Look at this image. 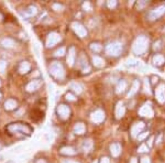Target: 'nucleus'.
Masks as SVG:
<instances>
[{
    "label": "nucleus",
    "mask_w": 165,
    "mask_h": 163,
    "mask_svg": "<svg viewBox=\"0 0 165 163\" xmlns=\"http://www.w3.org/2000/svg\"><path fill=\"white\" fill-rule=\"evenodd\" d=\"M148 46H149V39L146 37H144V35H140L134 41L132 50H133V52H134L135 54L141 55L146 52Z\"/></svg>",
    "instance_id": "1"
},
{
    "label": "nucleus",
    "mask_w": 165,
    "mask_h": 163,
    "mask_svg": "<svg viewBox=\"0 0 165 163\" xmlns=\"http://www.w3.org/2000/svg\"><path fill=\"white\" fill-rule=\"evenodd\" d=\"M49 72H50V74L53 76L55 79H58V81H61L63 78L65 77V70H64V66L62 65V63L60 62H56L54 61L52 62L49 66Z\"/></svg>",
    "instance_id": "2"
},
{
    "label": "nucleus",
    "mask_w": 165,
    "mask_h": 163,
    "mask_svg": "<svg viewBox=\"0 0 165 163\" xmlns=\"http://www.w3.org/2000/svg\"><path fill=\"white\" fill-rule=\"evenodd\" d=\"M7 130L10 131L11 133H23V135H28L30 136L32 133V129L30 127L25 125V123H11L7 127Z\"/></svg>",
    "instance_id": "3"
},
{
    "label": "nucleus",
    "mask_w": 165,
    "mask_h": 163,
    "mask_svg": "<svg viewBox=\"0 0 165 163\" xmlns=\"http://www.w3.org/2000/svg\"><path fill=\"white\" fill-rule=\"evenodd\" d=\"M106 53L110 56H118L122 52V44L120 42H111L106 46Z\"/></svg>",
    "instance_id": "4"
},
{
    "label": "nucleus",
    "mask_w": 165,
    "mask_h": 163,
    "mask_svg": "<svg viewBox=\"0 0 165 163\" xmlns=\"http://www.w3.org/2000/svg\"><path fill=\"white\" fill-rule=\"evenodd\" d=\"M62 40L61 35L56 32H51L49 33V35L46 37V41H45V43H46V46L47 48H53L55 45L60 43V41Z\"/></svg>",
    "instance_id": "5"
},
{
    "label": "nucleus",
    "mask_w": 165,
    "mask_h": 163,
    "mask_svg": "<svg viewBox=\"0 0 165 163\" xmlns=\"http://www.w3.org/2000/svg\"><path fill=\"white\" fill-rule=\"evenodd\" d=\"M56 112H57L58 117L63 119V120H67L69 118V116H71V109L65 104H60L57 106V108H56Z\"/></svg>",
    "instance_id": "6"
},
{
    "label": "nucleus",
    "mask_w": 165,
    "mask_h": 163,
    "mask_svg": "<svg viewBox=\"0 0 165 163\" xmlns=\"http://www.w3.org/2000/svg\"><path fill=\"white\" fill-rule=\"evenodd\" d=\"M139 115L141 117H145V118H152L154 116V111H153V108L150 102H146L144 105L142 106L140 110H139Z\"/></svg>",
    "instance_id": "7"
},
{
    "label": "nucleus",
    "mask_w": 165,
    "mask_h": 163,
    "mask_svg": "<svg viewBox=\"0 0 165 163\" xmlns=\"http://www.w3.org/2000/svg\"><path fill=\"white\" fill-rule=\"evenodd\" d=\"M72 28H73V30L76 34H77L79 37H85L87 35V30H86V28L81 23V22H77V21H75L72 23Z\"/></svg>",
    "instance_id": "8"
},
{
    "label": "nucleus",
    "mask_w": 165,
    "mask_h": 163,
    "mask_svg": "<svg viewBox=\"0 0 165 163\" xmlns=\"http://www.w3.org/2000/svg\"><path fill=\"white\" fill-rule=\"evenodd\" d=\"M164 13H165V4H162L160 7L153 9L149 13V18H150V20H156L158 18H161Z\"/></svg>",
    "instance_id": "9"
},
{
    "label": "nucleus",
    "mask_w": 165,
    "mask_h": 163,
    "mask_svg": "<svg viewBox=\"0 0 165 163\" xmlns=\"http://www.w3.org/2000/svg\"><path fill=\"white\" fill-rule=\"evenodd\" d=\"M77 62H78V67L81 68L84 73H88V72L90 71V67H89V64H88L87 58L84 55V53H81V54L79 55Z\"/></svg>",
    "instance_id": "10"
},
{
    "label": "nucleus",
    "mask_w": 165,
    "mask_h": 163,
    "mask_svg": "<svg viewBox=\"0 0 165 163\" xmlns=\"http://www.w3.org/2000/svg\"><path fill=\"white\" fill-rule=\"evenodd\" d=\"M105 118H106V115H105V112L100 109H97V110H95L90 116V119L91 121L95 122V123H101V122L104 121Z\"/></svg>",
    "instance_id": "11"
},
{
    "label": "nucleus",
    "mask_w": 165,
    "mask_h": 163,
    "mask_svg": "<svg viewBox=\"0 0 165 163\" xmlns=\"http://www.w3.org/2000/svg\"><path fill=\"white\" fill-rule=\"evenodd\" d=\"M155 97L158 102H165V84H161L155 88Z\"/></svg>",
    "instance_id": "12"
},
{
    "label": "nucleus",
    "mask_w": 165,
    "mask_h": 163,
    "mask_svg": "<svg viewBox=\"0 0 165 163\" xmlns=\"http://www.w3.org/2000/svg\"><path fill=\"white\" fill-rule=\"evenodd\" d=\"M41 86H42V81H41V79H33V81H31L30 83L28 84L25 89H27V92L29 93H33V92H37V89H40Z\"/></svg>",
    "instance_id": "13"
},
{
    "label": "nucleus",
    "mask_w": 165,
    "mask_h": 163,
    "mask_svg": "<svg viewBox=\"0 0 165 163\" xmlns=\"http://www.w3.org/2000/svg\"><path fill=\"white\" fill-rule=\"evenodd\" d=\"M144 127H145L144 122H142V121L134 123V125L132 126V128H131V136L133 137V138H137V137H138V135H140L142 130L144 129Z\"/></svg>",
    "instance_id": "14"
},
{
    "label": "nucleus",
    "mask_w": 165,
    "mask_h": 163,
    "mask_svg": "<svg viewBox=\"0 0 165 163\" xmlns=\"http://www.w3.org/2000/svg\"><path fill=\"white\" fill-rule=\"evenodd\" d=\"M75 60H76V50H75L74 46H71L68 50L67 56H66V62H67L68 66H73Z\"/></svg>",
    "instance_id": "15"
},
{
    "label": "nucleus",
    "mask_w": 165,
    "mask_h": 163,
    "mask_svg": "<svg viewBox=\"0 0 165 163\" xmlns=\"http://www.w3.org/2000/svg\"><path fill=\"white\" fill-rule=\"evenodd\" d=\"M125 114V107L123 105L122 102H119L116 106V110H115V115L117 119H121Z\"/></svg>",
    "instance_id": "16"
},
{
    "label": "nucleus",
    "mask_w": 165,
    "mask_h": 163,
    "mask_svg": "<svg viewBox=\"0 0 165 163\" xmlns=\"http://www.w3.org/2000/svg\"><path fill=\"white\" fill-rule=\"evenodd\" d=\"M31 70V65L29 62H21L20 64H19V67H18V71H19V73L20 74H27V73H29Z\"/></svg>",
    "instance_id": "17"
},
{
    "label": "nucleus",
    "mask_w": 165,
    "mask_h": 163,
    "mask_svg": "<svg viewBox=\"0 0 165 163\" xmlns=\"http://www.w3.org/2000/svg\"><path fill=\"white\" fill-rule=\"evenodd\" d=\"M1 45L6 49H12L16 46V41L13 39H10V37H6L1 41Z\"/></svg>",
    "instance_id": "18"
},
{
    "label": "nucleus",
    "mask_w": 165,
    "mask_h": 163,
    "mask_svg": "<svg viewBox=\"0 0 165 163\" xmlns=\"http://www.w3.org/2000/svg\"><path fill=\"white\" fill-rule=\"evenodd\" d=\"M4 109L6 110H13L18 107V102L14 99H8L4 102Z\"/></svg>",
    "instance_id": "19"
},
{
    "label": "nucleus",
    "mask_w": 165,
    "mask_h": 163,
    "mask_svg": "<svg viewBox=\"0 0 165 163\" xmlns=\"http://www.w3.org/2000/svg\"><path fill=\"white\" fill-rule=\"evenodd\" d=\"M110 152H111L112 156H118L121 153V146L119 143H112L110 146Z\"/></svg>",
    "instance_id": "20"
},
{
    "label": "nucleus",
    "mask_w": 165,
    "mask_h": 163,
    "mask_svg": "<svg viewBox=\"0 0 165 163\" xmlns=\"http://www.w3.org/2000/svg\"><path fill=\"white\" fill-rule=\"evenodd\" d=\"M85 131H86V127L83 122H77L75 123V127H74V132L76 135H84Z\"/></svg>",
    "instance_id": "21"
},
{
    "label": "nucleus",
    "mask_w": 165,
    "mask_h": 163,
    "mask_svg": "<svg viewBox=\"0 0 165 163\" xmlns=\"http://www.w3.org/2000/svg\"><path fill=\"white\" fill-rule=\"evenodd\" d=\"M60 152L62 153V154H66V156H74V154H76V150L73 148V147H63L61 150H60Z\"/></svg>",
    "instance_id": "22"
},
{
    "label": "nucleus",
    "mask_w": 165,
    "mask_h": 163,
    "mask_svg": "<svg viewBox=\"0 0 165 163\" xmlns=\"http://www.w3.org/2000/svg\"><path fill=\"white\" fill-rule=\"evenodd\" d=\"M37 13V7H34V6H30V7L28 8L27 10L24 11L23 16L25 18H30V17H33V16H35Z\"/></svg>",
    "instance_id": "23"
},
{
    "label": "nucleus",
    "mask_w": 165,
    "mask_h": 163,
    "mask_svg": "<svg viewBox=\"0 0 165 163\" xmlns=\"http://www.w3.org/2000/svg\"><path fill=\"white\" fill-rule=\"evenodd\" d=\"M127 86H128L127 82L123 81V79H121V81L118 83L117 87H116V92H117V94H122V93H123L125 89H127Z\"/></svg>",
    "instance_id": "24"
},
{
    "label": "nucleus",
    "mask_w": 165,
    "mask_h": 163,
    "mask_svg": "<svg viewBox=\"0 0 165 163\" xmlns=\"http://www.w3.org/2000/svg\"><path fill=\"white\" fill-rule=\"evenodd\" d=\"M93 63L96 67H102L105 66V60L100 56H98V55H94L93 56Z\"/></svg>",
    "instance_id": "25"
},
{
    "label": "nucleus",
    "mask_w": 165,
    "mask_h": 163,
    "mask_svg": "<svg viewBox=\"0 0 165 163\" xmlns=\"http://www.w3.org/2000/svg\"><path fill=\"white\" fill-rule=\"evenodd\" d=\"M153 63H154V65H156V66H161L162 64H164L165 63V58L161 54L154 55V58H153Z\"/></svg>",
    "instance_id": "26"
},
{
    "label": "nucleus",
    "mask_w": 165,
    "mask_h": 163,
    "mask_svg": "<svg viewBox=\"0 0 165 163\" xmlns=\"http://www.w3.org/2000/svg\"><path fill=\"white\" fill-rule=\"evenodd\" d=\"M139 88H140V83H139V81H134V82H133V84H132L131 90L128 93V97H129V98L134 95L135 93L139 90Z\"/></svg>",
    "instance_id": "27"
},
{
    "label": "nucleus",
    "mask_w": 165,
    "mask_h": 163,
    "mask_svg": "<svg viewBox=\"0 0 165 163\" xmlns=\"http://www.w3.org/2000/svg\"><path fill=\"white\" fill-rule=\"evenodd\" d=\"M91 149H93V141L90 139L85 140L84 143H83V150L85 152H89Z\"/></svg>",
    "instance_id": "28"
},
{
    "label": "nucleus",
    "mask_w": 165,
    "mask_h": 163,
    "mask_svg": "<svg viewBox=\"0 0 165 163\" xmlns=\"http://www.w3.org/2000/svg\"><path fill=\"white\" fill-rule=\"evenodd\" d=\"M71 89L74 93H76V94H81V93L83 92V87H81L79 84H77V83H72Z\"/></svg>",
    "instance_id": "29"
},
{
    "label": "nucleus",
    "mask_w": 165,
    "mask_h": 163,
    "mask_svg": "<svg viewBox=\"0 0 165 163\" xmlns=\"http://www.w3.org/2000/svg\"><path fill=\"white\" fill-rule=\"evenodd\" d=\"M101 49H102V46H101V44L100 43H98V42H94V43H91L90 44V50L91 51L96 52V53L100 52Z\"/></svg>",
    "instance_id": "30"
},
{
    "label": "nucleus",
    "mask_w": 165,
    "mask_h": 163,
    "mask_svg": "<svg viewBox=\"0 0 165 163\" xmlns=\"http://www.w3.org/2000/svg\"><path fill=\"white\" fill-rule=\"evenodd\" d=\"M65 52H66V49H65V48H60L58 50H56V51H55L54 55H55L56 58H61V56L65 55Z\"/></svg>",
    "instance_id": "31"
},
{
    "label": "nucleus",
    "mask_w": 165,
    "mask_h": 163,
    "mask_svg": "<svg viewBox=\"0 0 165 163\" xmlns=\"http://www.w3.org/2000/svg\"><path fill=\"white\" fill-rule=\"evenodd\" d=\"M144 92L150 95L151 94V90H150V84H149V79L148 78H145L144 79Z\"/></svg>",
    "instance_id": "32"
},
{
    "label": "nucleus",
    "mask_w": 165,
    "mask_h": 163,
    "mask_svg": "<svg viewBox=\"0 0 165 163\" xmlns=\"http://www.w3.org/2000/svg\"><path fill=\"white\" fill-rule=\"evenodd\" d=\"M138 151H139V152H141V153H143V152H148V151H149V147L146 146L145 143H143V144H141V146L139 147Z\"/></svg>",
    "instance_id": "33"
},
{
    "label": "nucleus",
    "mask_w": 165,
    "mask_h": 163,
    "mask_svg": "<svg viewBox=\"0 0 165 163\" xmlns=\"http://www.w3.org/2000/svg\"><path fill=\"white\" fill-rule=\"evenodd\" d=\"M127 64L130 65V66H133V65L140 64V62H139L138 60H134V58H129L128 62H127Z\"/></svg>",
    "instance_id": "34"
},
{
    "label": "nucleus",
    "mask_w": 165,
    "mask_h": 163,
    "mask_svg": "<svg viewBox=\"0 0 165 163\" xmlns=\"http://www.w3.org/2000/svg\"><path fill=\"white\" fill-rule=\"evenodd\" d=\"M66 99L69 100V102H74V100H76V97H75L72 93H67V94H66Z\"/></svg>",
    "instance_id": "35"
},
{
    "label": "nucleus",
    "mask_w": 165,
    "mask_h": 163,
    "mask_svg": "<svg viewBox=\"0 0 165 163\" xmlns=\"http://www.w3.org/2000/svg\"><path fill=\"white\" fill-rule=\"evenodd\" d=\"M146 137H149V132H148V131H146V132H142L141 135H139V136H138V140H140V141H141V140H144Z\"/></svg>",
    "instance_id": "36"
},
{
    "label": "nucleus",
    "mask_w": 165,
    "mask_h": 163,
    "mask_svg": "<svg viewBox=\"0 0 165 163\" xmlns=\"http://www.w3.org/2000/svg\"><path fill=\"white\" fill-rule=\"evenodd\" d=\"M53 9L54 10H56V11H61L62 9H63V6L62 4H53Z\"/></svg>",
    "instance_id": "37"
},
{
    "label": "nucleus",
    "mask_w": 165,
    "mask_h": 163,
    "mask_svg": "<svg viewBox=\"0 0 165 163\" xmlns=\"http://www.w3.org/2000/svg\"><path fill=\"white\" fill-rule=\"evenodd\" d=\"M107 6H108V8L112 9V8H115L116 6H117V1H108Z\"/></svg>",
    "instance_id": "38"
},
{
    "label": "nucleus",
    "mask_w": 165,
    "mask_h": 163,
    "mask_svg": "<svg viewBox=\"0 0 165 163\" xmlns=\"http://www.w3.org/2000/svg\"><path fill=\"white\" fill-rule=\"evenodd\" d=\"M148 4V2L146 1H139V4H138V9L140 10V9H142V8L144 7V6H146Z\"/></svg>",
    "instance_id": "39"
},
{
    "label": "nucleus",
    "mask_w": 165,
    "mask_h": 163,
    "mask_svg": "<svg viewBox=\"0 0 165 163\" xmlns=\"http://www.w3.org/2000/svg\"><path fill=\"white\" fill-rule=\"evenodd\" d=\"M4 70H6V63L4 61H0V73H2Z\"/></svg>",
    "instance_id": "40"
},
{
    "label": "nucleus",
    "mask_w": 165,
    "mask_h": 163,
    "mask_svg": "<svg viewBox=\"0 0 165 163\" xmlns=\"http://www.w3.org/2000/svg\"><path fill=\"white\" fill-rule=\"evenodd\" d=\"M100 163H111V162H110L109 158H107V156H102V158L100 159Z\"/></svg>",
    "instance_id": "41"
},
{
    "label": "nucleus",
    "mask_w": 165,
    "mask_h": 163,
    "mask_svg": "<svg viewBox=\"0 0 165 163\" xmlns=\"http://www.w3.org/2000/svg\"><path fill=\"white\" fill-rule=\"evenodd\" d=\"M62 163H81L78 161H75V160H62Z\"/></svg>",
    "instance_id": "42"
},
{
    "label": "nucleus",
    "mask_w": 165,
    "mask_h": 163,
    "mask_svg": "<svg viewBox=\"0 0 165 163\" xmlns=\"http://www.w3.org/2000/svg\"><path fill=\"white\" fill-rule=\"evenodd\" d=\"M140 163H151V161H150V159H149L148 156H143L141 159V162Z\"/></svg>",
    "instance_id": "43"
},
{
    "label": "nucleus",
    "mask_w": 165,
    "mask_h": 163,
    "mask_svg": "<svg viewBox=\"0 0 165 163\" xmlns=\"http://www.w3.org/2000/svg\"><path fill=\"white\" fill-rule=\"evenodd\" d=\"M84 9H88V11H90L91 10L90 4H89V2H85L84 4Z\"/></svg>",
    "instance_id": "44"
},
{
    "label": "nucleus",
    "mask_w": 165,
    "mask_h": 163,
    "mask_svg": "<svg viewBox=\"0 0 165 163\" xmlns=\"http://www.w3.org/2000/svg\"><path fill=\"white\" fill-rule=\"evenodd\" d=\"M161 41H158V42H155V44H154V50H158V49L161 48Z\"/></svg>",
    "instance_id": "45"
},
{
    "label": "nucleus",
    "mask_w": 165,
    "mask_h": 163,
    "mask_svg": "<svg viewBox=\"0 0 165 163\" xmlns=\"http://www.w3.org/2000/svg\"><path fill=\"white\" fill-rule=\"evenodd\" d=\"M153 140H154V138H153V137H151V138H150V140H149V143H146V146H148L149 148H151V147H152V144H153Z\"/></svg>",
    "instance_id": "46"
},
{
    "label": "nucleus",
    "mask_w": 165,
    "mask_h": 163,
    "mask_svg": "<svg viewBox=\"0 0 165 163\" xmlns=\"http://www.w3.org/2000/svg\"><path fill=\"white\" fill-rule=\"evenodd\" d=\"M158 76H153V77H152V84H156V83H158Z\"/></svg>",
    "instance_id": "47"
},
{
    "label": "nucleus",
    "mask_w": 165,
    "mask_h": 163,
    "mask_svg": "<svg viewBox=\"0 0 165 163\" xmlns=\"http://www.w3.org/2000/svg\"><path fill=\"white\" fill-rule=\"evenodd\" d=\"M35 163H46V162H45V161H44V160L40 159V160H37V162H35Z\"/></svg>",
    "instance_id": "48"
},
{
    "label": "nucleus",
    "mask_w": 165,
    "mask_h": 163,
    "mask_svg": "<svg viewBox=\"0 0 165 163\" xmlns=\"http://www.w3.org/2000/svg\"><path fill=\"white\" fill-rule=\"evenodd\" d=\"M131 163H138V159H135V158H133V159L131 160Z\"/></svg>",
    "instance_id": "49"
},
{
    "label": "nucleus",
    "mask_w": 165,
    "mask_h": 163,
    "mask_svg": "<svg viewBox=\"0 0 165 163\" xmlns=\"http://www.w3.org/2000/svg\"><path fill=\"white\" fill-rule=\"evenodd\" d=\"M1 98H2V94H1V92H0V100H1Z\"/></svg>",
    "instance_id": "50"
},
{
    "label": "nucleus",
    "mask_w": 165,
    "mask_h": 163,
    "mask_svg": "<svg viewBox=\"0 0 165 163\" xmlns=\"http://www.w3.org/2000/svg\"><path fill=\"white\" fill-rule=\"evenodd\" d=\"M7 163H14V162H12V161H9V162H7Z\"/></svg>",
    "instance_id": "51"
},
{
    "label": "nucleus",
    "mask_w": 165,
    "mask_h": 163,
    "mask_svg": "<svg viewBox=\"0 0 165 163\" xmlns=\"http://www.w3.org/2000/svg\"><path fill=\"white\" fill-rule=\"evenodd\" d=\"M0 86H1V82H0Z\"/></svg>",
    "instance_id": "52"
},
{
    "label": "nucleus",
    "mask_w": 165,
    "mask_h": 163,
    "mask_svg": "<svg viewBox=\"0 0 165 163\" xmlns=\"http://www.w3.org/2000/svg\"><path fill=\"white\" fill-rule=\"evenodd\" d=\"M93 163H98V162H93Z\"/></svg>",
    "instance_id": "53"
},
{
    "label": "nucleus",
    "mask_w": 165,
    "mask_h": 163,
    "mask_svg": "<svg viewBox=\"0 0 165 163\" xmlns=\"http://www.w3.org/2000/svg\"><path fill=\"white\" fill-rule=\"evenodd\" d=\"M0 147H1V146H0Z\"/></svg>",
    "instance_id": "54"
}]
</instances>
